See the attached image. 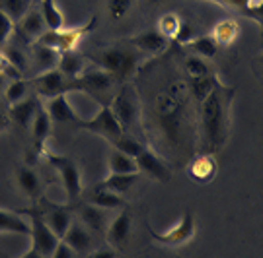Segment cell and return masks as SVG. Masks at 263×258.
<instances>
[{
    "label": "cell",
    "instance_id": "cell-1",
    "mask_svg": "<svg viewBox=\"0 0 263 258\" xmlns=\"http://www.w3.org/2000/svg\"><path fill=\"white\" fill-rule=\"evenodd\" d=\"M142 122L146 134L154 132L156 140L168 147L176 159H191L197 154V103L193 101L187 80L176 72L160 74L158 85L148 90L146 99L141 97Z\"/></svg>",
    "mask_w": 263,
    "mask_h": 258
},
{
    "label": "cell",
    "instance_id": "cell-2",
    "mask_svg": "<svg viewBox=\"0 0 263 258\" xmlns=\"http://www.w3.org/2000/svg\"><path fill=\"white\" fill-rule=\"evenodd\" d=\"M236 90L220 83L203 103L197 105V152L215 156L224 147L230 132V107Z\"/></svg>",
    "mask_w": 263,
    "mask_h": 258
},
{
    "label": "cell",
    "instance_id": "cell-3",
    "mask_svg": "<svg viewBox=\"0 0 263 258\" xmlns=\"http://www.w3.org/2000/svg\"><path fill=\"white\" fill-rule=\"evenodd\" d=\"M86 58L90 62H94V66L111 74L121 85L129 82L133 76L141 70L142 64L141 51L123 45L107 47V49H102L94 55H86Z\"/></svg>",
    "mask_w": 263,
    "mask_h": 258
},
{
    "label": "cell",
    "instance_id": "cell-4",
    "mask_svg": "<svg viewBox=\"0 0 263 258\" xmlns=\"http://www.w3.org/2000/svg\"><path fill=\"white\" fill-rule=\"evenodd\" d=\"M109 109L115 115V119L119 120L121 128L127 134L133 136H139L142 134V107H141V93L139 90L131 85V83H123L119 85L117 93L113 95L111 103H109Z\"/></svg>",
    "mask_w": 263,
    "mask_h": 258
},
{
    "label": "cell",
    "instance_id": "cell-5",
    "mask_svg": "<svg viewBox=\"0 0 263 258\" xmlns=\"http://www.w3.org/2000/svg\"><path fill=\"white\" fill-rule=\"evenodd\" d=\"M43 157L47 159V163L57 171V175L61 177V184L66 192V202L76 204L82 194H84V186H82V171L80 165L74 159L66 156H57L53 152H43Z\"/></svg>",
    "mask_w": 263,
    "mask_h": 258
},
{
    "label": "cell",
    "instance_id": "cell-6",
    "mask_svg": "<svg viewBox=\"0 0 263 258\" xmlns=\"http://www.w3.org/2000/svg\"><path fill=\"white\" fill-rule=\"evenodd\" d=\"M78 83H80V92L94 97L100 105H109L113 95L117 93L119 85H121L111 74L102 70V68L84 70V74L78 78Z\"/></svg>",
    "mask_w": 263,
    "mask_h": 258
},
{
    "label": "cell",
    "instance_id": "cell-7",
    "mask_svg": "<svg viewBox=\"0 0 263 258\" xmlns=\"http://www.w3.org/2000/svg\"><path fill=\"white\" fill-rule=\"evenodd\" d=\"M18 213H22L24 218H29V239H31V247L35 250H39L45 258H49L53 254V250L57 249V245L61 243V239L57 237L55 233L51 231L47 223L43 221L41 213H39L37 206L33 204L31 208H24V210H16Z\"/></svg>",
    "mask_w": 263,
    "mask_h": 258
},
{
    "label": "cell",
    "instance_id": "cell-8",
    "mask_svg": "<svg viewBox=\"0 0 263 258\" xmlns=\"http://www.w3.org/2000/svg\"><path fill=\"white\" fill-rule=\"evenodd\" d=\"M31 88L35 90V95L39 99H53L59 95H68L70 92H80L78 80L65 76L59 68L37 74L31 80Z\"/></svg>",
    "mask_w": 263,
    "mask_h": 258
},
{
    "label": "cell",
    "instance_id": "cell-9",
    "mask_svg": "<svg viewBox=\"0 0 263 258\" xmlns=\"http://www.w3.org/2000/svg\"><path fill=\"white\" fill-rule=\"evenodd\" d=\"M98 28V16L90 18V22L86 26L80 28H61V29H47L43 35L39 37L37 43L47 45L51 49H55L59 53H66V51H76V45L84 39L90 31H94Z\"/></svg>",
    "mask_w": 263,
    "mask_h": 258
},
{
    "label": "cell",
    "instance_id": "cell-10",
    "mask_svg": "<svg viewBox=\"0 0 263 258\" xmlns=\"http://www.w3.org/2000/svg\"><path fill=\"white\" fill-rule=\"evenodd\" d=\"M35 206H37L43 221L51 227V231L55 233L59 239H63L65 233L68 231V227H70V223L74 221V208H72V204H61L47 198V196H43Z\"/></svg>",
    "mask_w": 263,
    "mask_h": 258
},
{
    "label": "cell",
    "instance_id": "cell-11",
    "mask_svg": "<svg viewBox=\"0 0 263 258\" xmlns=\"http://www.w3.org/2000/svg\"><path fill=\"white\" fill-rule=\"evenodd\" d=\"M76 128L86 130V132L96 134V136H102L109 144H113L125 132L119 124V120L115 119V115L109 109V105H100V111H98V115H94V119H80L76 122Z\"/></svg>",
    "mask_w": 263,
    "mask_h": 258
},
{
    "label": "cell",
    "instance_id": "cell-12",
    "mask_svg": "<svg viewBox=\"0 0 263 258\" xmlns=\"http://www.w3.org/2000/svg\"><path fill=\"white\" fill-rule=\"evenodd\" d=\"M148 231H151V237L156 241V243L164 245V247L176 249V247H183V245H187V243L193 241L195 233H197V225H195L193 213L185 212L181 216V220H179L174 227H170L168 231L156 233V231L151 229V227H148Z\"/></svg>",
    "mask_w": 263,
    "mask_h": 258
},
{
    "label": "cell",
    "instance_id": "cell-13",
    "mask_svg": "<svg viewBox=\"0 0 263 258\" xmlns=\"http://www.w3.org/2000/svg\"><path fill=\"white\" fill-rule=\"evenodd\" d=\"M135 161H137V167H139V173L152 179V181H156V183H168L172 175H174L168 159L164 156H160L158 152H154L148 146L135 157Z\"/></svg>",
    "mask_w": 263,
    "mask_h": 258
},
{
    "label": "cell",
    "instance_id": "cell-14",
    "mask_svg": "<svg viewBox=\"0 0 263 258\" xmlns=\"http://www.w3.org/2000/svg\"><path fill=\"white\" fill-rule=\"evenodd\" d=\"M14 183H16V188L26 198H29L33 204H37L45 196V181L31 165L18 167L14 173Z\"/></svg>",
    "mask_w": 263,
    "mask_h": 258
},
{
    "label": "cell",
    "instance_id": "cell-15",
    "mask_svg": "<svg viewBox=\"0 0 263 258\" xmlns=\"http://www.w3.org/2000/svg\"><path fill=\"white\" fill-rule=\"evenodd\" d=\"M74 208V218L80 223H84L88 229L92 231L94 235H100V233H105L107 225H109V212L104 210V208H98L94 204L86 202V200H78L76 204H72Z\"/></svg>",
    "mask_w": 263,
    "mask_h": 258
},
{
    "label": "cell",
    "instance_id": "cell-16",
    "mask_svg": "<svg viewBox=\"0 0 263 258\" xmlns=\"http://www.w3.org/2000/svg\"><path fill=\"white\" fill-rule=\"evenodd\" d=\"M53 132V120L49 117L45 103L41 101L37 107V113L33 117V122L29 126V136H31V146H33V157L43 156V152L47 149V140L51 138Z\"/></svg>",
    "mask_w": 263,
    "mask_h": 258
},
{
    "label": "cell",
    "instance_id": "cell-17",
    "mask_svg": "<svg viewBox=\"0 0 263 258\" xmlns=\"http://www.w3.org/2000/svg\"><path fill=\"white\" fill-rule=\"evenodd\" d=\"M131 231H133L131 213L125 208V210H119V213L109 221V225H107V229H105L104 235H105V239H107V245L121 252V250L129 245Z\"/></svg>",
    "mask_w": 263,
    "mask_h": 258
},
{
    "label": "cell",
    "instance_id": "cell-18",
    "mask_svg": "<svg viewBox=\"0 0 263 258\" xmlns=\"http://www.w3.org/2000/svg\"><path fill=\"white\" fill-rule=\"evenodd\" d=\"M14 29H16V33H18L22 43L33 45V43L39 41V37L47 31V26H45V19L41 16L39 8H31L28 14L16 24Z\"/></svg>",
    "mask_w": 263,
    "mask_h": 258
},
{
    "label": "cell",
    "instance_id": "cell-19",
    "mask_svg": "<svg viewBox=\"0 0 263 258\" xmlns=\"http://www.w3.org/2000/svg\"><path fill=\"white\" fill-rule=\"evenodd\" d=\"M94 237H96L94 233L88 229L84 223H80L74 218V221L70 223V227H68V231H66L65 237L61 241H65L78 256L84 258L86 254H90L94 250Z\"/></svg>",
    "mask_w": 263,
    "mask_h": 258
},
{
    "label": "cell",
    "instance_id": "cell-20",
    "mask_svg": "<svg viewBox=\"0 0 263 258\" xmlns=\"http://www.w3.org/2000/svg\"><path fill=\"white\" fill-rule=\"evenodd\" d=\"M127 45L146 53V55H162L166 53L170 47V41L166 37H162L156 29H148V31H142L127 39Z\"/></svg>",
    "mask_w": 263,
    "mask_h": 258
},
{
    "label": "cell",
    "instance_id": "cell-21",
    "mask_svg": "<svg viewBox=\"0 0 263 258\" xmlns=\"http://www.w3.org/2000/svg\"><path fill=\"white\" fill-rule=\"evenodd\" d=\"M216 159L215 156H211V154H193L191 159L187 161V173L189 177L195 181V183H211L216 175Z\"/></svg>",
    "mask_w": 263,
    "mask_h": 258
},
{
    "label": "cell",
    "instance_id": "cell-22",
    "mask_svg": "<svg viewBox=\"0 0 263 258\" xmlns=\"http://www.w3.org/2000/svg\"><path fill=\"white\" fill-rule=\"evenodd\" d=\"M39 103H41V99H39L37 95H29L24 101L10 105L8 113H6L10 122H14V124L20 126L22 130H29L31 122H33V117H35V113H37Z\"/></svg>",
    "mask_w": 263,
    "mask_h": 258
},
{
    "label": "cell",
    "instance_id": "cell-23",
    "mask_svg": "<svg viewBox=\"0 0 263 258\" xmlns=\"http://www.w3.org/2000/svg\"><path fill=\"white\" fill-rule=\"evenodd\" d=\"M45 109H47L51 120L59 122V124H74L76 126V122L80 120L78 113H76L74 107L68 101V95H59V97L47 99Z\"/></svg>",
    "mask_w": 263,
    "mask_h": 258
},
{
    "label": "cell",
    "instance_id": "cell-24",
    "mask_svg": "<svg viewBox=\"0 0 263 258\" xmlns=\"http://www.w3.org/2000/svg\"><path fill=\"white\" fill-rule=\"evenodd\" d=\"M82 200L94 204L98 208H104L107 212L129 208V206H127V200H125L123 196L113 194V192H109V190H104V188H98V186H94L88 194H82Z\"/></svg>",
    "mask_w": 263,
    "mask_h": 258
},
{
    "label": "cell",
    "instance_id": "cell-25",
    "mask_svg": "<svg viewBox=\"0 0 263 258\" xmlns=\"http://www.w3.org/2000/svg\"><path fill=\"white\" fill-rule=\"evenodd\" d=\"M59 58H61V53L55 51V49H51V47L41 45V43H33L31 45V62L37 68V74L57 68L59 66Z\"/></svg>",
    "mask_w": 263,
    "mask_h": 258
},
{
    "label": "cell",
    "instance_id": "cell-26",
    "mask_svg": "<svg viewBox=\"0 0 263 258\" xmlns=\"http://www.w3.org/2000/svg\"><path fill=\"white\" fill-rule=\"evenodd\" d=\"M12 233V235H29V221L18 213L16 210L0 208V235Z\"/></svg>",
    "mask_w": 263,
    "mask_h": 258
},
{
    "label": "cell",
    "instance_id": "cell-27",
    "mask_svg": "<svg viewBox=\"0 0 263 258\" xmlns=\"http://www.w3.org/2000/svg\"><path fill=\"white\" fill-rule=\"evenodd\" d=\"M86 55L84 53H78V51H66V53H61V58H59V70L72 78V80H78L86 70Z\"/></svg>",
    "mask_w": 263,
    "mask_h": 258
},
{
    "label": "cell",
    "instance_id": "cell-28",
    "mask_svg": "<svg viewBox=\"0 0 263 258\" xmlns=\"http://www.w3.org/2000/svg\"><path fill=\"white\" fill-rule=\"evenodd\" d=\"M107 169H109V175H133V173H139L135 157L127 156V154H123L115 147L107 154Z\"/></svg>",
    "mask_w": 263,
    "mask_h": 258
},
{
    "label": "cell",
    "instance_id": "cell-29",
    "mask_svg": "<svg viewBox=\"0 0 263 258\" xmlns=\"http://www.w3.org/2000/svg\"><path fill=\"white\" fill-rule=\"evenodd\" d=\"M139 177H141V173H133V175H107L102 183H98L96 186L104 188V190H109L113 194H119V196L125 198V194L131 192L135 183L139 181Z\"/></svg>",
    "mask_w": 263,
    "mask_h": 258
},
{
    "label": "cell",
    "instance_id": "cell-30",
    "mask_svg": "<svg viewBox=\"0 0 263 258\" xmlns=\"http://www.w3.org/2000/svg\"><path fill=\"white\" fill-rule=\"evenodd\" d=\"M220 80H218V76L216 74H209V76H203V78H193V80H189L187 78V85H189V92H191V97H193V101L197 103H203L207 99L209 95L213 93L216 85H220Z\"/></svg>",
    "mask_w": 263,
    "mask_h": 258
},
{
    "label": "cell",
    "instance_id": "cell-31",
    "mask_svg": "<svg viewBox=\"0 0 263 258\" xmlns=\"http://www.w3.org/2000/svg\"><path fill=\"white\" fill-rule=\"evenodd\" d=\"M240 33H242V28H240V24L236 19H222L213 28L211 35L220 47H228L240 37Z\"/></svg>",
    "mask_w": 263,
    "mask_h": 258
},
{
    "label": "cell",
    "instance_id": "cell-32",
    "mask_svg": "<svg viewBox=\"0 0 263 258\" xmlns=\"http://www.w3.org/2000/svg\"><path fill=\"white\" fill-rule=\"evenodd\" d=\"M185 49H189L193 55L201 56V58H215L218 55L220 45L216 43L213 35H197L189 41L187 45H183Z\"/></svg>",
    "mask_w": 263,
    "mask_h": 258
},
{
    "label": "cell",
    "instance_id": "cell-33",
    "mask_svg": "<svg viewBox=\"0 0 263 258\" xmlns=\"http://www.w3.org/2000/svg\"><path fill=\"white\" fill-rule=\"evenodd\" d=\"M39 12H41V16L45 19L47 29H53V31H55V29L65 28V14L59 10L55 0H41Z\"/></svg>",
    "mask_w": 263,
    "mask_h": 258
},
{
    "label": "cell",
    "instance_id": "cell-34",
    "mask_svg": "<svg viewBox=\"0 0 263 258\" xmlns=\"http://www.w3.org/2000/svg\"><path fill=\"white\" fill-rule=\"evenodd\" d=\"M29 90H31V82H26V80H10L8 85L4 88V101L6 105H14V103L24 101L26 97H29Z\"/></svg>",
    "mask_w": 263,
    "mask_h": 258
},
{
    "label": "cell",
    "instance_id": "cell-35",
    "mask_svg": "<svg viewBox=\"0 0 263 258\" xmlns=\"http://www.w3.org/2000/svg\"><path fill=\"white\" fill-rule=\"evenodd\" d=\"M35 0H0V10L8 16L14 24H18L20 19L33 8Z\"/></svg>",
    "mask_w": 263,
    "mask_h": 258
},
{
    "label": "cell",
    "instance_id": "cell-36",
    "mask_svg": "<svg viewBox=\"0 0 263 258\" xmlns=\"http://www.w3.org/2000/svg\"><path fill=\"white\" fill-rule=\"evenodd\" d=\"M179 26H181V18H179L178 14H176V12H166V14H162L158 18L156 31H158L162 37H166L168 41H176Z\"/></svg>",
    "mask_w": 263,
    "mask_h": 258
},
{
    "label": "cell",
    "instance_id": "cell-37",
    "mask_svg": "<svg viewBox=\"0 0 263 258\" xmlns=\"http://www.w3.org/2000/svg\"><path fill=\"white\" fill-rule=\"evenodd\" d=\"M183 70L187 74L189 80L193 78H203V76H209L213 72V66L207 62V58H201L197 55H189L183 58Z\"/></svg>",
    "mask_w": 263,
    "mask_h": 258
},
{
    "label": "cell",
    "instance_id": "cell-38",
    "mask_svg": "<svg viewBox=\"0 0 263 258\" xmlns=\"http://www.w3.org/2000/svg\"><path fill=\"white\" fill-rule=\"evenodd\" d=\"M111 146L115 147V149L123 152V154H127V156L137 157L142 152V149L146 147V144H144L142 140H139V136H133V134H127V132H123L121 136L115 140Z\"/></svg>",
    "mask_w": 263,
    "mask_h": 258
},
{
    "label": "cell",
    "instance_id": "cell-39",
    "mask_svg": "<svg viewBox=\"0 0 263 258\" xmlns=\"http://www.w3.org/2000/svg\"><path fill=\"white\" fill-rule=\"evenodd\" d=\"M2 53H4V56L8 58L10 64L16 66L20 72H24V70H26V66H28V53H24L20 47H16V45L4 47V49H2Z\"/></svg>",
    "mask_w": 263,
    "mask_h": 258
},
{
    "label": "cell",
    "instance_id": "cell-40",
    "mask_svg": "<svg viewBox=\"0 0 263 258\" xmlns=\"http://www.w3.org/2000/svg\"><path fill=\"white\" fill-rule=\"evenodd\" d=\"M133 4H135V0H107V10L113 19H121L129 14Z\"/></svg>",
    "mask_w": 263,
    "mask_h": 258
},
{
    "label": "cell",
    "instance_id": "cell-41",
    "mask_svg": "<svg viewBox=\"0 0 263 258\" xmlns=\"http://www.w3.org/2000/svg\"><path fill=\"white\" fill-rule=\"evenodd\" d=\"M14 28H16V24L0 10V51L6 47L8 39L12 37V33H14Z\"/></svg>",
    "mask_w": 263,
    "mask_h": 258
},
{
    "label": "cell",
    "instance_id": "cell-42",
    "mask_svg": "<svg viewBox=\"0 0 263 258\" xmlns=\"http://www.w3.org/2000/svg\"><path fill=\"white\" fill-rule=\"evenodd\" d=\"M244 16L255 19L263 28V0H250L248 2V8L244 10Z\"/></svg>",
    "mask_w": 263,
    "mask_h": 258
},
{
    "label": "cell",
    "instance_id": "cell-43",
    "mask_svg": "<svg viewBox=\"0 0 263 258\" xmlns=\"http://www.w3.org/2000/svg\"><path fill=\"white\" fill-rule=\"evenodd\" d=\"M193 37H197L193 33V26L181 19V26H179V31H178V35H176V41H178L179 45H187Z\"/></svg>",
    "mask_w": 263,
    "mask_h": 258
},
{
    "label": "cell",
    "instance_id": "cell-44",
    "mask_svg": "<svg viewBox=\"0 0 263 258\" xmlns=\"http://www.w3.org/2000/svg\"><path fill=\"white\" fill-rule=\"evenodd\" d=\"M84 258H119V250H115L113 247L107 245V247H100V249L92 250Z\"/></svg>",
    "mask_w": 263,
    "mask_h": 258
},
{
    "label": "cell",
    "instance_id": "cell-45",
    "mask_svg": "<svg viewBox=\"0 0 263 258\" xmlns=\"http://www.w3.org/2000/svg\"><path fill=\"white\" fill-rule=\"evenodd\" d=\"M49 258H80V256L66 245L65 241H61V243L57 245V249L53 250V254H51Z\"/></svg>",
    "mask_w": 263,
    "mask_h": 258
},
{
    "label": "cell",
    "instance_id": "cell-46",
    "mask_svg": "<svg viewBox=\"0 0 263 258\" xmlns=\"http://www.w3.org/2000/svg\"><path fill=\"white\" fill-rule=\"evenodd\" d=\"M209 2H216V4H222L228 10H238V12L244 14V10L248 8L250 0H209Z\"/></svg>",
    "mask_w": 263,
    "mask_h": 258
},
{
    "label": "cell",
    "instance_id": "cell-47",
    "mask_svg": "<svg viewBox=\"0 0 263 258\" xmlns=\"http://www.w3.org/2000/svg\"><path fill=\"white\" fill-rule=\"evenodd\" d=\"M10 128V119L6 113H0V134H4V132H8Z\"/></svg>",
    "mask_w": 263,
    "mask_h": 258
},
{
    "label": "cell",
    "instance_id": "cell-48",
    "mask_svg": "<svg viewBox=\"0 0 263 258\" xmlns=\"http://www.w3.org/2000/svg\"><path fill=\"white\" fill-rule=\"evenodd\" d=\"M18 258H45V256H43V254H41L39 250L33 249V247H29V249L26 250V252H24L22 256H18Z\"/></svg>",
    "mask_w": 263,
    "mask_h": 258
},
{
    "label": "cell",
    "instance_id": "cell-49",
    "mask_svg": "<svg viewBox=\"0 0 263 258\" xmlns=\"http://www.w3.org/2000/svg\"><path fill=\"white\" fill-rule=\"evenodd\" d=\"M255 66H257V68H263V53L255 58Z\"/></svg>",
    "mask_w": 263,
    "mask_h": 258
},
{
    "label": "cell",
    "instance_id": "cell-50",
    "mask_svg": "<svg viewBox=\"0 0 263 258\" xmlns=\"http://www.w3.org/2000/svg\"><path fill=\"white\" fill-rule=\"evenodd\" d=\"M148 4H152V6H156V4H164V2H168V0H146Z\"/></svg>",
    "mask_w": 263,
    "mask_h": 258
},
{
    "label": "cell",
    "instance_id": "cell-51",
    "mask_svg": "<svg viewBox=\"0 0 263 258\" xmlns=\"http://www.w3.org/2000/svg\"><path fill=\"white\" fill-rule=\"evenodd\" d=\"M4 97H0V113H4Z\"/></svg>",
    "mask_w": 263,
    "mask_h": 258
},
{
    "label": "cell",
    "instance_id": "cell-52",
    "mask_svg": "<svg viewBox=\"0 0 263 258\" xmlns=\"http://www.w3.org/2000/svg\"><path fill=\"white\" fill-rule=\"evenodd\" d=\"M2 258H10V256H6V254H4V256H2Z\"/></svg>",
    "mask_w": 263,
    "mask_h": 258
}]
</instances>
